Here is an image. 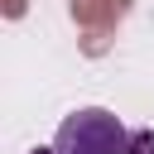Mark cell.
I'll list each match as a JSON object with an SVG mask.
<instances>
[{
  "instance_id": "cell-1",
  "label": "cell",
  "mask_w": 154,
  "mask_h": 154,
  "mask_svg": "<svg viewBox=\"0 0 154 154\" xmlns=\"http://www.w3.org/2000/svg\"><path fill=\"white\" fill-rule=\"evenodd\" d=\"M58 154H130V130L106 106H82L58 125Z\"/></svg>"
},
{
  "instance_id": "cell-2",
  "label": "cell",
  "mask_w": 154,
  "mask_h": 154,
  "mask_svg": "<svg viewBox=\"0 0 154 154\" xmlns=\"http://www.w3.org/2000/svg\"><path fill=\"white\" fill-rule=\"evenodd\" d=\"M130 154H154V130H135L130 135Z\"/></svg>"
},
{
  "instance_id": "cell-3",
  "label": "cell",
  "mask_w": 154,
  "mask_h": 154,
  "mask_svg": "<svg viewBox=\"0 0 154 154\" xmlns=\"http://www.w3.org/2000/svg\"><path fill=\"white\" fill-rule=\"evenodd\" d=\"M29 154H58V149H29Z\"/></svg>"
}]
</instances>
